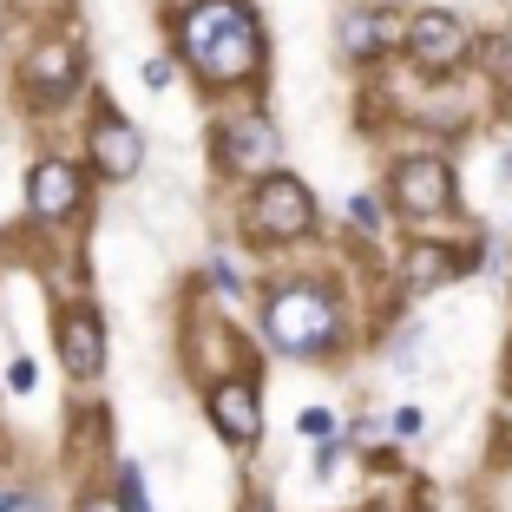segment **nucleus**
Wrapping results in <instances>:
<instances>
[{
    "mask_svg": "<svg viewBox=\"0 0 512 512\" xmlns=\"http://www.w3.org/2000/svg\"><path fill=\"white\" fill-rule=\"evenodd\" d=\"M178 53L197 66V79L211 86H237V79L263 73V20L243 0H197L178 20Z\"/></svg>",
    "mask_w": 512,
    "mask_h": 512,
    "instance_id": "obj_1",
    "label": "nucleus"
},
{
    "mask_svg": "<svg viewBox=\"0 0 512 512\" xmlns=\"http://www.w3.org/2000/svg\"><path fill=\"white\" fill-rule=\"evenodd\" d=\"M263 335L276 342V355H296V362L335 355V342H342V302L322 283H289L263 302Z\"/></svg>",
    "mask_w": 512,
    "mask_h": 512,
    "instance_id": "obj_2",
    "label": "nucleus"
},
{
    "mask_svg": "<svg viewBox=\"0 0 512 512\" xmlns=\"http://www.w3.org/2000/svg\"><path fill=\"white\" fill-rule=\"evenodd\" d=\"M401 53L421 66L427 79H447V73H460V66L473 60V27L453 14V7H421V14L407 20Z\"/></svg>",
    "mask_w": 512,
    "mask_h": 512,
    "instance_id": "obj_3",
    "label": "nucleus"
},
{
    "mask_svg": "<svg viewBox=\"0 0 512 512\" xmlns=\"http://www.w3.org/2000/svg\"><path fill=\"white\" fill-rule=\"evenodd\" d=\"M388 197H394V211L414 217V224L447 217L453 211V165L440 158V151H407V158H394V171H388Z\"/></svg>",
    "mask_w": 512,
    "mask_h": 512,
    "instance_id": "obj_4",
    "label": "nucleus"
},
{
    "mask_svg": "<svg viewBox=\"0 0 512 512\" xmlns=\"http://www.w3.org/2000/svg\"><path fill=\"white\" fill-rule=\"evenodd\" d=\"M250 230L263 243H302L316 230V197H309V184L289 178V171H270L250 197Z\"/></svg>",
    "mask_w": 512,
    "mask_h": 512,
    "instance_id": "obj_5",
    "label": "nucleus"
},
{
    "mask_svg": "<svg viewBox=\"0 0 512 512\" xmlns=\"http://www.w3.org/2000/svg\"><path fill=\"white\" fill-rule=\"evenodd\" d=\"M480 263H486V243H467V250H453V243H407L401 283H407V296H427V289L480 270Z\"/></svg>",
    "mask_w": 512,
    "mask_h": 512,
    "instance_id": "obj_6",
    "label": "nucleus"
},
{
    "mask_svg": "<svg viewBox=\"0 0 512 512\" xmlns=\"http://www.w3.org/2000/svg\"><path fill=\"white\" fill-rule=\"evenodd\" d=\"M60 362H66V375H79V381H92L106 368V322H99V309L73 302L60 316Z\"/></svg>",
    "mask_w": 512,
    "mask_h": 512,
    "instance_id": "obj_7",
    "label": "nucleus"
},
{
    "mask_svg": "<svg viewBox=\"0 0 512 512\" xmlns=\"http://www.w3.org/2000/svg\"><path fill=\"white\" fill-rule=\"evenodd\" d=\"M79 197H86V171H79V165H66V158H46V165H33V178H27L33 217L60 224V217L79 211Z\"/></svg>",
    "mask_w": 512,
    "mask_h": 512,
    "instance_id": "obj_8",
    "label": "nucleus"
},
{
    "mask_svg": "<svg viewBox=\"0 0 512 512\" xmlns=\"http://www.w3.org/2000/svg\"><path fill=\"white\" fill-rule=\"evenodd\" d=\"M211 421L230 447H256V440H263V401H256L250 381H217L211 388Z\"/></svg>",
    "mask_w": 512,
    "mask_h": 512,
    "instance_id": "obj_9",
    "label": "nucleus"
},
{
    "mask_svg": "<svg viewBox=\"0 0 512 512\" xmlns=\"http://www.w3.org/2000/svg\"><path fill=\"white\" fill-rule=\"evenodd\" d=\"M401 40H407V27H394L381 0H375V7H348V14H342V53H348V60H362V66L388 60Z\"/></svg>",
    "mask_w": 512,
    "mask_h": 512,
    "instance_id": "obj_10",
    "label": "nucleus"
},
{
    "mask_svg": "<svg viewBox=\"0 0 512 512\" xmlns=\"http://www.w3.org/2000/svg\"><path fill=\"white\" fill-rule=\"evenodd\" d=\"M276 151H283V138H276L270 119H237L224 132V145H217V158H224V171H256V178H270Z\"/></svg>",
    "mask_w": 512,
    "mask_h": 512,
    "instance_id": "obj_11",
    "label": "nucleus"
},
{
    "mask_svg": "<svg viewBox=\"0 0 512 512\" xmlns=\"http://www.w3.org/2000/svg\"><path fill=\"white\" fill-rule=\"evenodd\" d=\"M92 165H99V178H132L145 165V145L125 119H99L92 125Z\"/></svg>",
    "mask_w": 512,
    "mask_h": 512,
    "instance_id": "obj_12",
    "label": "nucleus"
},
{
    "mask_svg": "<svg viewBox=\"0 0 512 512\" xmlns=\"http://www.w3.org/2000/svg\"><path fill=\"white\" fill-rule=\"evenodd\" d=\"M73 79H79V60H73V46H66V40L40 46V53L27 60V86L40 92V99H60V92H73Z\"/></svg>",
    "mask_w": 512,
    "mask_h": 512,
    "instance_id": "obj_13",
    "label": "nucleus"
},
{
    "mask_svg": "<svg viewBox=\"0 0 512 512\" xmlns=\"http://www.w3.org/2000/svg\"><path fill=\"white\" fill-rule=\"evenodd\" d=\"M348 224H362L368 237H381V204L368 191H355V197H348Z\"/></svg>",
    "mask_w": 512,
    "mask_h": 512,
    "instance_id": "obj_14",
    "label": "nucleus"
},
{
    "mask_svg": "<svg viewBox=\"0 0 512 512\" xmlns=\"http://www.w3.org/2000/svg\"><path fill=\"white\" fill-rule=\"evenodd\" d=\"M302 434H309V440H322V434H335V414H329V407H302Z\"/></svg>",
    "mask_w": 512,
    "mask_h": 512,
    "instance_id": "obj_15",
    "label": "nucleus"
},
{
    "mask_svg": "<svg viewBox=\"0 0 512 512\" xmlns=\"http://www.w3.org/2000/svg\"><path fill=\"white\" fill-rule=\"evenodd\" d=\"M119 493H125V506H132V512H151V506H145V480H138V467H119Z\"/></svg>",
    "mask_w": 512,
    "mask_h": 512,
    "instance_id": "obj_16",
    "label": "nucleus"
},
{
    "mask_svg": "<svg viewBox=\"0 0 512 512\" xmlns=\"http://www.w3.org/2000/svg\"><path fill=\"white\" fill-rule=\"evenodd\" d=\"M79 512H132V506L112 499V493H86V499H79Z\"/></svg>",
    "mask_w": 512,
    "mask_h": 512,
    "instance_id": "obj_17",
    "label": "nucleus"
},
{
    "mask_svg": "<svg viewBox=\"0 0 512 512\" xmlns=\"http://www.w3.org/2000/svg\"><path fill=\"white\" fill-rule=\"evenodd\" d=\"M421 427H427L421 407H401V414H394V434H421Z\"/></svg>",
    "mask_w": 512,
    "mask_h": 512,
    "instance_id": "obj_18",
    "label": "nucleus"
},
{
    "mask_svg": "<svg viewBox=\"0 0 512 512\" xmlns=\"http://www.w3.org/2000/svg\"><path fill=\"white\" fill-rule=\"evenodd\" d=\"M211 289H224V296H237V270H230V263H211Z\"/></svg>",
    "mask_w": 512,
    "mask_h": 512,
    "instance_id": "obj_19",
    "label": "nucleus"
},
{
    "mask_svg": "<svg viewBox=\"0 0 512 512\" xmlns=\"http://www.w3.org/2000/svg\"><path fill=\"white\" fill-rule=\"evenodd\" d=\"M0 512H46V506H33L27 493H0Z\"/></svg>",
    "mask_w": 512,
    "mask_h": 512,
    "instance_id": "obj_20",
    "label": "nucleus"
},
{
    "mask_svg": "<svg viewBox=\"0 0 512 512\" xmlns=\"http://www.w3.org/2000/svg\"><path fill=\"white\" fill-rule=\"evenodd\" d=\"M145 79H151V92H165V86H171V66H165V60H151Z\"/></svg>",
    "mask_w": 512,
    "mask_h": 512,
    "instance_id": "obj_21",
    "label": "nucleus"
},
{
    "mask_svg": "<svg viewBox=\"0 0 512 512\" xmlns=\"http://www.w3.org/2000/svg\"><path fill=\"white\" fill-rule=\"evenodd\" d=\"M506 184H512V138H506Z\"/></svg>",
    "mask_w": 512,
    "mask_h": 512,
    "instance_id": "obj_22",
    "label": "nucleus"
},
{
    "mask_svg": "<svg viewBox=\"0 0 512 512\" xmlns=\"http://www.w3.org/2000/svg\"><path fill=\"white\" fill-rule=\"evenodd\" d=\"M381 7H401V0H381Z\"/></svg>",
    "mask_w": 512,
    "mask_h": 512,
    "instance_id": "obj_23",
    "label": "nucleus"
},
{
    "mask_svg": "<svg viewBox=\"0 0 512 512\" xmlns=\"http://www.w3.org/2000/svg\"><path fill=\"white\" fill-rule=\"evenodd\" d=\"M256 512H276V506H256Z\"/></svg>",
    "mask_w": 512,
    "mask_h": 512,
    "instance_id": "obj_24",
    "label": "nucleus"
}]
</instances>
